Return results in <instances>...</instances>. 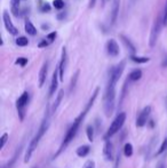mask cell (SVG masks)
Segmentation results:
<instances>
[{"label":"cell","mask_w":167,"mask_h":168,"mask_svg":"<svg viewBox=\"0 0 167 168\" xmlns=\"http://www.w3.org/2000/svg\"><path fill=\"white\" fill-rule=\"evenodd\" d=\"M114 102H116V84L108 80L105 88V93L103 97L104 103V112L106 117H110L114 110Z\"/></svg>","instance_id":"cell-3"},{"label":"cell","mask_w":167,"mask_h":168,"mask_svg":"<svg viewBox=\"0 0 167 168\" xmlns=\"http://www.w3.org/2000/svg\"><path fill=\"white\" fill-rule=\"evenodd\" d=\"M29 101H30V95L28 92H24L16 101V109H17V113H19L21 121H23L24 117H25V108H27Z\"/></svg>","instance_id":"cell-6"},{"label":"cell","mask_w":167,"mask_h":168,"mask_svg":"<svg viewBox=\"0 0 167 168\" xmlns=\"http://www.w3.org/2000/svg\"><path fill=\"white\" fill-rule=\"evenodd\" d=\"M48 45H49V44H48L47 40H41L38 46H39V48H42V47H46V46H48Z\"/></svg>","instance_id":"cell-35"},{"label":"cell","mask_w":167,"mask_h":168,"mask_svg":"<svg viewBox=\"0 0 167 168\" xmlns=\"http://www.w3.org/2000/svg\"><path fill=\"white\" fill-rule=\"evenodd\" d=\"M166 106H167V97H166Z\"/></svg>","instance_id":"cell-40"},{"label":"cell","mask_w":167,"mask_h":168,"mask_svg":"<svg viewBox=\"0 0 167 168\" xmlns=\"http://www.w3.org/2000/svg\"><path fill=\"white\" fill-rule=\"evenodd\" d=\"M106 52L112 57H116V56L119 55V45L114 39H109L108 40V42H106Z\"/></svg>","instance_id":"cell-12"},{"label":"cell","mask_w":167,"mask_h":168,"mask_svg":"<svg viewBox=\"0 0 167 168\" xmlns=\"http://www.w3.org/2000/svg\"><path fill=\"white\" fill-rule=\"evenodd\" d=\"M53 6L56 9H62V8H64V1L63 0H54Z\"/></svg>","instance_id":"cell-29"},{"label":"cell","mask_w":167,"mask_h":168,"mask_svg":"<svg viewBox=\"0 0 167 168\" xmlns=\"http://www.w3.org/2000/svg\"><path fill=\"white\" fill-rule=\"evenodd\" d=\"M99 92H100V88H96V89L94 90V93L92 94L91 98H89V101H88L87 105H86V108H85V110H84L81 113H80L79 116L77 117L76 119L73 120V123L70 126V128H69V131H66V134H65L64 138H63V141H62V144L61 146H60V149H58V151L56 152V154L54 156V158H56L60 153L63 151V150H65V148L71 143V141L73 140V137L77 135V133H78V131H79V127H80V123H83V120L85 119V117H86V114L88 113V111L91 110V108L93 106V104H94L95 100H96V97H97V95H99Z\"/></svg>","instance_id":"cell-1"},{"label":"cell","mask_w":167,"mask_h":168,"mask_svg":"<svg viewBox=\"0 0 167 168\" xmlns=\"http://www.w3.org/2000/svg\"><path fill=\"white\" fill-rule=\"evenodd\" d=\"M28 44H29V40H28L27 37H19L16 39V45L19 46V47L28 46Z\"/></svg>","instance_id":"cell-26"},{"label":"cell","mask_w":167,"mask_h":168,"mask_svg":"<svg viewBox=\"0 0 167 168\" xmlns=\"http://www.w3.org/2000/svg\"><path fill=\"white\" fill-rule=\"evenodd\" d=\"M24 29H25V32H27L28 34H30V36H36V34H37V29H36V26L33 25V23L31 22L29 19H25Z\"/></svg>","instance_id":"cell-17"},{"label":"cell","mask_w":167,"mask_h":168,"mask_svg":"<svg viewBox=\"0 0 167 168\" xmlns=\"http://www.w3.org/2000/svg\"><path fill=\"white\" fill-rule=\"evenodd\" d=\"M41 11H50L49 5H48V4L44 5V6H42V8H41Z\"/></svg>","instance_id":"cell-36"},{"label":"cell","mask_w":167,"mask_h":168,"mask_svg":"<svg viewBox=\"0 0 167 168\" xmlns=\"http://www.w3.org/2000/svg\"><path fill=\"white\" fill-rule=\"evenodd\" d=\"M141 78H142V70H140V69L133 70V71L128 75V77H127L128 81H137V80H140Z\"/></svg>","instance_id":"cell-19"},{"label":"cell","mask_w":167,"mask_h":168,"mask_svg":"<svg viewBox=\"0 0 167 168\" xmlns=\"http://www.w3.org/2000/svg\"><path fill=\"white\" fill-rule=\"evenodd\" d=\"M56 32H50L49 34H47V39H48V41L49 42H53L54 40H55V38H56Z\"/></svg>","instance_id":"cell-32"},{"label":"cell","mask_w":167,"mask_h":168,"mask_svg":"<svg viewBox=\"0 0 167 168\" xmlns=\"http://www.w3.org/2000/svg\"><path fill=\"white\" fill-rule=\"evenodd\" d=\"M7 141H8V134L7 133H5V134H2L1 138H0V149H4L5 144L7 143Z\"/></svg>","instance_id":"cell-30"},{"label":"cell","mask_w":167,"mask_h":168,"mask_svg":"<svg viewBox=\"0 0 167 168\" xmlns=\"http://www.w3.org/2000/svg\"><path fill=\"white\" fill-rule=\"evenodd\" d=\"M15 63L21 65V67H25L28 64V58H25V57H19V58L15 61Z\"/></svg>","instance_id":"cell-31"},{"label":"cell","mask_w":167,"mask_h":168,"mask_svg":"<svg viewBox=\"0 0 167 168\" xmlns=\"http://www.w3.org/2000/svg\"><path fill=\"white\" fill-rule=\"evenodd\" d=\"M125 121H126V113L125 112H120V113L114 118V120L112 121V123H111L110 128L108 129L106 134L104 135V140H105V141H109V138H110L111 136H113L116 133H118V131H120V128L124 126Z\"/></svg>","instance_id":"cell-4"},{"label":"cell","mask_w":167,"mask_h":168,"mask_svg":"<svg viewBox=\"0 0 167 168\" xmlns=\"http://www.w3.org/2000/svg\"><path fill=\"white\" fill-rule=\"evenodd\" d=\"M21 151H22V146H19V149L16 150V152L14 153V156L11 157V161H8L7 164L6 165H4L1 168H11L13 167V165L15 164V161H16V159H17V157L19 156V153H21Z\"/></svg>","instance_id":"cell-20"},{"label":"cell","mask_w":167,"mask_h":168,"mask_svg":"<svg viewBox=\"0 0 167 168\" xmlns=\"http://www.w3.org/2000/svg\"><path fill=\"white\" fill-rule=\"evenodd\" d=\"M33 168H37V167H33Z\"/></svg>","instance_id":"cell-42"},{"label":"cell","mask_w":167,"mask_h":168,"mask_svg":"<svg viewBox=\"0 0 167 168\" xmlns=\"http://www.w3.org/2000/svg\"><path fill=\"white\" fill-rule=\"evenodd\" d=\"M164 25L163 23V15L157 16V19H155L153 22V25H152L151 29V34H150V40H149V44H150V47H153L156 45L157 40H158V37H159L160 30H161V26Z\"/></svg>","instance_id":"cell-5"},{"label":"cell","mask_w":167,"mask_h":168,"mask_svg":"<svg viewBox=\"0 0 167 168\" xmlns=\"http://www.w3.org/2000/svg\"><path fill=\"white\" fill-rule=\"evenodd\" d=\"M163 23H164V25H166L167 24V2H166V6H165L164 14H163Z\"/></svg>","instance_id":"cell-33"},{"label":"cell","mask_w":167,"mask_h":168,"mask_svg":"<svg viewBox=\"0 0 167 168\" xmlns=\"http://www.w3.org/2000/svg\"><path fill=\"white\" fill-rule=\"evenodd\" d=\"M48 127H49V111L47 110V112H46V114H45V118L42 120L39 129L37 131V134L34 135V137L31 140L30 144L28 146V150H27V152H25V157H24V162H29V161H30V158L32 157L34 150L37 149L40 140H41L42 136L45 135V133L47 131Z\"/></svg>","instance_id":"cell-2"},{"label":"cell","mask_w":167,"mask_h":168,"mask_svg":"<svg viewBox=\"0 0 167 168\" xmlns=\"http://www.w3.org/2000/svg\"><path fill=\"white\" fill-rule=\"evenodd\" d=\"M94 166H95L94 161H93V160H88L86 164L84 165L83 168H94Z\"/></svg>","instance_id":"cell-34"},{"label":"cell","mask_w":167,"mask_h":168,"mask_svg":"<svg viewBox=\"0 0 167 168\" xmlns=\"http://www.w3.org/2000/svg\"><path fill=\"white\" fill-rule=\"evenodd\" d=\"M47 71H48V63L45 62L42 64L41 69H40V72H39V87L44 86L46 78H47Z\"/></svg>","instance_id":"cell-15"},{"label":"cell","mask_w":167,"mask_h":168,"mask_svg":"<svg viewBox=\"0 0 167 168\" xmlns=\"http://www.w3.org/2000/svg\"><path fill=\"white\" fill-rule=\"evenodd\" d=\"M86 134H87L88 141L93 142V141H94V127L91 126V125L87 126V128H86Z\"/></svg>","instance_id":"cell-25"},{"label":"cell","mask_w":167,"mask_h":168,"mask_svg":"<svg viewBox=\"0 0 167 168\" xmlns=\"http://www.w3.org/2000/svg\"><path fill=\"white\" fill-rule=\"evenodd\" d=\"M91 151V146L89 145H83V146H79L78 149H77V156L78 157H86L88 153Z\"/></svg>","instance_id":"cell-21"},{"label":"cell","mask_w":167,"mask_h":168,"mask_svg":"<svg viewBox=\"0 0 167 168\" xmlns=\"http://www.w3.org/2000/svg\"><path fill=\"white\" fill-rule=\"evenodd\" d=\"M150 112H151V106H145L142 111L140 112V114L136 119V126L137 127H143L145 123H148V118L150 116Z\"/></svg>","instance_id":"cell-10"},{"label":"cell","mask_w":167,"mask_h":168,"mask_svg":"<svg viewBox=\"0 0 167 168\" xmlns=\"http://www.w3.org/2000/svg\"><path fill=\"white\" fill-rule=\"evenodd\" d=\"M63 96H64V90L61 89L60 92H58V94H57L56 100H55V102H54L53 106H52V111H50V113H54V112H55V111L57 110V108H58V106H60V104H61Z\"/></svg>","instance_id":"cell-18"},{"label":"cell","mask_w":167,"mask_h":168,"mask_svg":"<svg viewBox=\"0 0 167 168\" xmlns=\"http://www.w3.org/2000/svg\"><path fill=\"white\" fill-rule=\"evenodd\" d=\"M125 69V61H122L119 64H117L116 67H113L109 72V81H112L114 84H117V81L119 80V78L122 77V72Z\"/></svg>","instance_id":"cell-7"},{"label":"cell","mask_w":167,"mask_h":168,"mask_svg":"<svg viewBox=\"0 0 167 168\" xmlns=\"http://www.w3.org/2000/svg\"><path fill=\"white\" fill-rule=\"evenodd\" d=\"M163 67H167V58H165L163 62Z\"/></svg>","instance_id":"cell-39"},{"label":"cell","mask_w":167,"mask_h":168,"mask_svg":"<svg viewBox=\"0 0 167 168\" xmlns=\"http://www.w3.org/2000/svg\"><path fill=\"white\" fill-rule=\"evenodd\" d=\"M2 19H4V24H5L6 30H7L11 36H17V34H19V29L13 24L11 16H9V13H8L7 11H4V13H2Z\"/></svg>","instance_id":"cell-8"},{"label":"cell","mask_w":167,"mask_h":168,"mask_svg":"<svg viewBox=\"0 0 167 168\" xmlns=\"http://www.w3.org/2000/svg\"><path fill=\"white\" fill-rule=\"evenodd\" d=\"M166 150H167V137L164 140L163 143H161V145H160V148H159V150L157 151V156H159V154L164 153Z\"/></svg>","instance_id":"cell-28"},{"label":"cell","mask_w":167,"mask_h":168,"mask_svg":"<svg viewBox=\"0 0 167 168\" xmlns=\"http://www.w3.org/2000/svg\"><path fill=\"white\" fill-rule=\"evenodd\" d=\"M19 1H21V0H11V13H13L14 15H19Z\"/></svg>","instance_id":"cell-22"},{"label":"cell","mask_w":167,"mask_h":168,"mask_svg":"<svg viewBox=\"0 0 167 168\" xmlns=\"http://www.w3.org/2000/svg\"><path fill=\"white\" fill-rule=\"evenodd\" d=\"M58 79H60V75H58V67L54 71L53 73V78H52V82H50V87H49V97H52L55 94L57 89V86H58Z\"/></svg>","instance_id":"cell-14"},{"label":"cell","mask_w":167,"mask_h":168,"mask_svg":"<svg viewBox=\"0 0 167 168\" xmlns=\"http://www.w3.org/2000/svg\"><path fill=\"white\" fill-rule=\"evenodd\" d=\"M103 154H104L105 160L110 161L113 159V146H112V143H111L110 141H105V143H104V146H103Z\"/></svg>","instance_id":"cell-13"},{"label":"cell","mask_w":167,"mask_h":168,"mask_svg":"<svg viewBox=\"0 0 167 168\" xmlns=\"http://www.w3.org/2000/svg\"><path fill=\"white\" fill-rule=\"evenodd\" d=\"M66 64H68V54H66L65 47H63L62 48L61 61H60V64H58V75H60V80L61 81H63V79H64V72L65 69H66Z\"/></svg>","instance_id":"cell-9"},{"label":"cell","mask_w":167,"mask_h":168,"mask_svg":"<svg viewBox=\"0 0 167 168\" xmlns=\"http://www.w3.org/2000/svg\"><path fill=\"white\" fill-rule=\"evenodd\" d=\"M78 75H79V71H77L76 73H75V75L72 77V79H71V84H70V93H72V90L75 89V87H76L77 80H78Z\"/></svg>","instance_id":"cell-27"},{"label":"cell","mask_w":167,"mask_h":168,"mask_svg":"<svg viewBox=\"0 0 167 168\" xmlns=\"http://www.w3.org/2000/svg\"><path fill=\"white\" fill-rule=\"evenodd\" d=\"M157 168H165V164H164V162H159V164H158V167Z\"/></svg>","instance_id":"cell-38"},{"label":"cell","mask_w":167,"mask_h":168,"mask_svg":"<svg viewBox=\"0 0 167 168\" xmlns=\"http://www.w3.org/2000/svg\"><path fill=\"white\" fill-rule=\"evenodd\" d=\"M120 39L122 40V42H124V45L126 46V48H128L129 53L132 54V55H134L135 53H136V48H135V46L132 44V41L129 40L128 38L125 37L124 34H120Z\"/></svg>","instance_id":"cell-16"},{"label":"cell","mask_w":167,"mask_h":168,"mask_svg":"<svg viewBox=\"0 0 167 168\" xmlns=\"http://www.w3.org/2000/svg\"><path fill=\"white\" fill-rule=\"evenodd\" d=\"M119 7H120V0H112V8L110 14V25L113 26L118 19L119 15Z\"/></svg>","instance_id":"cell-11"},{"label":"cell","mask_w":167,"mask_h":168,"mask_svg":"<svg viewBox=\"0 0 167 168\" xmlns=\"http://www.w3.org/2000/svg\"><path fill=\"white\" fill-rule=\"evenodd\" d=\"M95 4H96V0H89V4H88V7H89V8H94Z\"/></svg>","instance_id":"cell-37"},{"label":"cell","mask_w":167,"mask_h":168,"mask_svg":"<svg viewBox=\"0 0 167 168\" xmlns=\"http://www.w3.org/2000/svg\"><path fill=\"white\" fill-rule=\"evenodd\" d=\"M132 1H133V2H134V1H135V0H132Z\"/></svg>","instance_id":"cell-41"},{"label":"cell","mask_w":167,"mask_h":168,"mask_svg":"<svg viewBox=\"0 0 167 168\" xmlns=\"http://www.w3.org/2000/svg\"><path fill=\"white\" fill-rule=\"evenodd\" d=\"M124 154L127 158L133 156V145L131 143H126L125 144V146H124Z\"/></svg>","instance_id":"cell-23"},{"label":"cell","mask_w":167,"mask_h":168,"mask_svg":"<svg viewBox=\"0 0 167 168\" xmlns=\"http://www.w3.org/2000/svg\"><path fill=\"white\" fill-rule=\"evenodd\" d=\"M131 60L135 62V63H147L150 61L149 57H141V56H135V55H132L131 56Z\"/></svg>","instance_id":"cell-24"}]
</instances>
